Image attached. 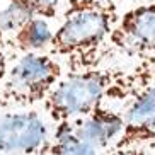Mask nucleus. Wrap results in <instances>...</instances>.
<instances>
[{"label":"nucleus","instance_id":"obj_2","mask_svg":"<svg viewBox=\"0 0 155 155\" xmlns=\"http://www.w3.org/2000/svg\"><path fill=\"white\" fill-rule=\"evenodd\" d=\"M119 19L118 9L78 10L63 15L48 53L61 58L70 72L99 67L107 55L109 38Z\"/></svg>","mask_w":155,"mask_h":155},{"label":"nucleus","instance_id":"obj_16","mask_svg":"<svg viewBox=\"0 0 155 155\" xmlns=\"http://www.w3.org/2000/svg\"><path fill=\"white\" fill-rule=\"evenodd\" d=\"M10 2H19V4H24V5H26V7H28V4H26L28 0H10Z\"/></svg>","mask_w":155,"mask_h":155},{"label":"nucleus","instance_id":"obj_3","mask_svg":"<svg viewBox=\"0 0 155 155\" xmlns=\"http://www.w3.org/2000/svg\"><path fill=\"white\" fill-rule=\"evenodd\" d=\"M63 77L61 63L51 53L31 51L17 56L0 84V107L26 109L43 104Z\"/></svg>","mask_w":155,"mask_h":155},{"label":"nucleus","instance_id":"obj_1","mask_svg":"<svg viewBox=\"0 0 155 155\" xmlns=\"http://www.w3.org/2000/svg\"><path fill=\"white\" fill-rule=\"evenodd\" d=\"M145 82L135 67L123 68H85L68 72L58 80L43 102L53 123L85 116L107 99L133 97L143 89Z\"/></svg>","mask_w":155,"mask_h":155},{"label":"nucleus","instance_id":"obj_4","mask_svg":"<svg viewBox=\"0 0 155 155\" xmlns=\"http://www.w3.org/2000/svg\"><path fill=\"white\" fill-rule=\"evenodd\" d=\"M50 128L36 111L0 107V155H45Z\"/></svg>","mask_w":155,"mask_h":155},{"label":"nucleus","instance_id":"obj_13","mask_svg":"<svg viewBox=\"0 0 155 155\" xmlns=\"http://www.w3.org/2000/svg\"><path fill=\"white\" fill-rule=\"evenodd\" d=\"M138 72L143 77L145 85H152L155 84V53L153 55H147L141 58V61L137 65Z\"/></svg>","mask_w":155,"mask_h":155},{"label":"nucleus","instance_id":"obj_10","mask_svg":"<svg viewBox=\"0 0 155 155\" xmlns=\"http://www.w3.org/2000/svg\"><path fill=\"white\" fill-rule=\"evenodd\" d=\"M31 17L32 12L29 10V7H26L24 4H19V2H10L5 9L0 10V32L5 38H10Z\"/></svg>","mask_w":155,"mask_h":155},{"label":"nucleus","instance_id":"obj_12","mask_svg":"<svg viewBox=\"0 0 155 155\" xmlns=\"http://www.w3.org/2000/svg\"><path fill=\"white\" fill-rule=\"evenodd\" d=\"M32 15L43 19H53L56 17L61 0H28L26 2Z\"/></svg>","mask_w":155,"mask_h":155},{"label":"nucleus","instance_id":"obj_15","mask_svg":"<svg viewBox=\"0 0 155 155\" xmlns=\"http://www.w3.org/2000/svg\"><path fill=\"white\" fill-rule=\"evenodd\" d=\"M111 155H143L141 148H133V150H111Z\"/></svg>","mask_w":155,"mask_h":155},{"label":"nucleus","instance_id":"obj_11","mask_svg":"<svg viewBox=\"0 0 155 155\" xmlns=\"http://www.w3.org/2000/svg\"><path fill=\"white\" fill-rule=\"evenodd\" d=\"M121 0H67L65 14L94 9H119Z\"/></svg>","mask_w":155,"mask_h":155},{"label":"nucleus","instance_id":"obj_14","mask_svg":"<svg viewBox=\"0 0 155 155\" xmlns=\"http://www.w3.org/2000/svg\"><path fill=\"white\" fill-rule=\"evenodd\" d=\"M15 58L14 53L10 51V48L7 45H4V43H0V84L4 82L5 75H7V72H9L10 68V60Z\"/></svg>","mask_w":155,"mask_h":155},{"label":"nucleus","instance_id":"obj_9","mask_svg":"<svg viewBox=\"0 0 155 155\" xmlns=\"http://www.w3.org/2000/svg\"><path fill=\"white\" fill-rule=\"evenodd\" d=\"M45 155H101V150L77 133L72 119L56 123Z\"/></svg>","mask_w":155,"mask_h":155},{"label":"nucleus","instance_id":"obj_6","mask_svg":"<svg viewBox=\"0 0 155 155\" xmlns=\"http://www.w3.org/2000/svg\"><path fill=\"white\" fill-rule=\"evenodd\" d=\"M155 140V84L143 87L124 111V128L111 150L143 148Z\"/></svg>","mask_w":155,"mask_h":155},{"label":"nucleus","instance_id":"obj_5","mask_svg":"<svg viewBox=\"0 0 155 155\" xmlns=\"http://www.w3.org/2000/svg\"><path fill=\"white\" fill-rule=\"evenodd\" d=\"M111 51L128 56H143L155 53V0L131 7L119 19L109 38Z\"/></svg>","mask_w":155,"mask_h":155},{"label":"nucleus","instance_id":"obj_7","mask_svg":"<svg viewBox=\"0 0 155 155\" xmlns=\"http://www.w3.org/2000/svg\"><path fill=\"white\" fill-rule=\"evenodd\" d=\"M73 126L84 140L97 147L101 152L113 148L124 128V114L109 109L106 104H101L85 116L73 118Z\"/></svg>","mask_w":155,"mask_h":155},{"label":"nucleus","instance_id":"obj_8","mask_svg":"<svg viewBox=\"0 0 155 155\" xmlns=\"http://www.w3.org/2000/svg\"><path fill=\"white\" fill-rule=\"evenodd\" d=\"M53 32L55 31H51L48 19L32 15L22 28H19L9 38V48L15 58L31 51H45L50 48Z\"/></svg>","mask_w":155,"mask_h":155}]
</instances>
